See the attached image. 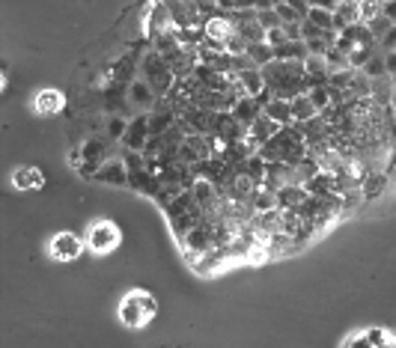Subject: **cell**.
I'll list each match as a JSON object with an SVG mask.
<instances>
[{
  "instance_id": "8fae6325",
  "label": "cell",
  "mask_w": 396,
  "mask_h": 348,
  "mask_svg": "<svg viewBox=\"0 0 396 348\" xmlns=\"http://www.w3.org/2000/svg\"><path fill=\"white\" fill-rule=\"evenodd\" d=\"M42 185H45V173L39 167H30V164L15 167V173H12V188L15 191H39Z\"/></svg>"
},
{
  "instance_id": "3957f363",
  "label": "cell",
  "mask_w": 396,
  "mask_h": 348,
  "mask_svg": "<svg viewBox=\"0 0 396 348\" xmlns=\"http://www.w3.org/2000/svg\"><path fill=\"white\" fill-rule=\"evenodd\" d=\"M117 316L125 327L131 330H140L146 327L155 316H158V297L152 292H146V289H135V292H128L123 301H120V310H117Z\"/></svg>"
},
{
  "instance_id": "d4e9b609",
  "label": "cell",
  "mask_w": 396,
  "mask_h": 348,
  "mask_svg": "<svg viewBox=\"0 0 396 348\" xmlns=\"http://www.w3.org/2000/svg\"><path fill=\"white\" fill-rule=\"evenodd\" d=\"M385 69H387V78L396 80V51H385Z\"/></svg>"
},
{
  "instance_id": "5b68a950",
  "label": "cell",
  "mask_w": 396,
  "mask_h": 348,
  "mask_svg": "<svg viewBox=\"0 0 396 348\" xmlns=\"http://www.w3.org/2000/svg\"><path fill=\"white\" fill-rule=\"evenodd\" d=\"M84 251H87L84 238L75 236V232H69V229L54 232L51 241H48V256H51L54 262H72V259H78Z\"/></svg>"
},
{
  "instance_id": "7402d4cb",
  "label": "cell",
  "mask_w": 396,
  "mask_h": 348,
  "mask_svg": "<svg viewBox=\"0 0 396 348\" xmlns=\"http://www.w3.org/2000/svg\"><path fill=\"white\" fill-rule=\"evenodd\" d=\"M256 21L266 27V30H274V27H283V21H280V15L274 6H266V9H256Z\"/></svg>"
},
{
  "instance_id": "e0dca14e",
  "label": "cell",
  "mask_w": 396,
  "mask_h": 348,
  "mask_svg": "<svg viewBox=\"0 0 396 348\" xmlns=\"http://www.w3.org/2000/svg\"><path fill=\"white\" fill-rule=\"evenodd\" d=\"M289 107H292V122H307V120H313V116H319L316 105L310 102L307 90H304V93H298L295 98H289Z\"/></svg>"
},
{
  "instance_id": "ffe728a7",
  "label": "cell",
  "mask_w": 396,
  "mask_h": 348,
  "mask_svg": "<svg viewBox=\"0 0 396 348\" xmlns=\"http://www.w3.org/2000/svg\"><path fill=\"white\" fill-rule=\"evenodd\" d=\"M307 21H313V24L322 27V30H334V12H331V9H325V6L310 4V9H307Z\"/></svg>"
},
{
  "instance_id": "6da1fadb",
  "label": "cell",
  "mask_w": 396,
  "mask_h": 348,
  "mask_svg": "<svg viewBox=\"0 0 396 348\" xmlns=\"http://www.w3.org/2000/svg\"><path fill=\"white\" fill-rule=\"evenodd\" d=\"M262 78H266V90L277 98H295L310 87L304 60H271L262 65Z\"/></svg>"
},
{
  "instance_id": "4fadbf2b",
  "label": "cell",
  "mask_w": 396,
  "mask_h": 348,
  "mask_svg": "<svg viewBox=\"0 0 396 348\" xmlns=\"http://www.w3.org/2000/svg\"><path fill=\"white\" fill-rule=\"evenodd\" d=\"M236 80H239L244 95H259L262 90H266V78H262L259 65H241V69L236 72Z\"/></svg>"
},
{
  "instance_id": "5bb4252c",
  "label": "cell",
  "mask_w": 396,
  "mask_h": 348,
  "mask_svg": "<svg viewBox=\"0 0 396 348\" xmlns=\"http://www.w3.org/2000/svg\"><path fill=\"white\" fill-rule=\"evenodd\" d=\"M307 196V188L301 181H286L274 191V200H277V209H298Z\"/></svg>"
},
{
  "instance_id": "44dd1931",
  "label": "cell",
  "mask_w": 396,
  "mask_h": 348,
  "mask_svg": "<svg viewBox=\"0 0 396 348\" xmlns=\"http://www.w3.org/2000/svg\"><path fill=\"white\" fill-rule=\"evenodd\" d=\"M125 128H128V120H125L123 113H110V116H108L105 131H108V137H110V140H123Z\"/></svg>"
},
{
  "instance_id": "83f0119b",
  "label": "cell",
  "mask_w": 396,
  "mask_h": 348,
  "mask_svg": "<svg viewBox=\"0 0 396 348\" xmlns=\"http://www.w3.org/2000/svg\"><path fill=\"white\" fill-rule=\"evenodd\" d=\"M393 51H396V48H393Z\"/></svg>"
},
{
  "instance_id": "d6986e66",
  "label": "cell",
  "mask_w": 396,
  "mask_h": 348,
  "mask_svg": "<svg viewBox=\"0 0 396 348\" xmlns=\"http://www.w3.org/2000/svg\"><path fill=\"white\" fill-rule=\"evenodd\" d=\"M307 95H310V102L316 105V110L322 113L325 107H331L334 105V98H331V87L328 84H313V87H307Z\"/></svg>"
},
{
  "instance_id": "52a82bcc",
  "label": "cell",
  "mask_w": 396,
  "mask_h": 348,
  "mask_svg": "<svg viewBox=\"0 0 396 348\" xmlns=\"http://www.w3.org/2000/svg\"><path fill=\"white\" fill-rule=\"evenodd\" d=\"M152 137V131H150V113H137L135 120H128V128H125V135H123V146L125 149H137V152H143L146 143H150Z\"/></svg>"
},
{
  "instance_id": "8992f818",
  "label": "cell",
  "mask_w": 396,
  "mask_h": 348,
  "mask_svg": "<svg viewBox=\"0 0 396 348\" xmlns=\"http://www.w3.org/2000/svg\"><path fill=\"white\" fill-rule=\"evenodd\" d=\"M63 107H66V95L57 90V87H45V90H39L36 95L30 98V110L36 113V116H57V113H63Z\"/></svg>"
},
{
  "instance_id": "277c9868",
  "label": "cell",
  "mask_w": 396,
  "mask_h": 348,
  "mask_svg": "<svg viewBox=\"0 0 396 348\" xmlns=\"http://www.w3.org/2000/svg\"><path fill=\"white\" fill-rule=\"evenodd\" d=\"M120 241H123L120 226L113 223V221H108V218L93 221L90 229H87V236H84V244H87V251L93 256H108V253H113L120 247Z\"/></svg>"
},
{
  "instance_id": "9c48e42d",
  "label": "cell",
  "mask_w": 396,
  "mask_h": 348,
  "mask_svg": "<svg viewBox=\"0 0 396 348\" xmlns=\"http://www.w3.org/2000/svg\"><path fill=\"white\" fill-rule=\"evenodd\" d=\"M277 128H283V125H277L274 120H269L266 113H259L256 120H254L251 125H247V137H244V140L251 143V146H254V152H256V149H259L262 143L271 140V137L277 135Z\"/></svg>"
},
{
  "instance_id": "cb8c5ba5",
  "label": "cell",
  "mask_w": 396,
  "mask_h": 348,
  "mask_svg": "<svg viewBox=\"0 0 396 348\" xmlns=\"http://www.w3.org/2000/svg\"><path fill=\"white\" fill-rule=\"evenodd\" d=\"M393 48H396V24H390L385 36L378 39V51H393Z\"/></svg>"
},
{
  "instance_id": "7a4b0ae2",
  "label": "cell",
  "mask_w": 396,
  "mask_h": 348,
  "mask_svg": "<svg viewBox=\"0 0 396 348\" xmlns=\"http://www.w3.org/2000/svg\"><path fill=\"white\" fill-rule=\"evenodd\" d=\"M164 211H167V221H170V226H173V232H176V238H185L188 232L206 218V209L194 200L191 188L179 191L173 200L164 203Z\"/></svg>"
},
{
  "instance_id": "ac0fdd59",
  "label": "cell",
  "mask_w": 396,
  "mask_h": 348,
  "mask_svg": "<svg viewBox=\"0 0 396 348\" xmlns=\"http://www.w3.org/2000/svg\"><path fill=\"white\" fill-rule=\"evenodd\" d=\"M360 72H364L370 80H385L387 78V69H385V51H372V57L360 65Z\"/></svg>"
},
{
  "instance_id": "484cf974",
  "label": "cell",
  "mask_w": 396,
  "mask_h": 348,
  "mask_svg": "<svg viewBox=\"0 0 396 348\" xmlns=\"http://www.w3.org/2000/svg\"><path fill=\"white\" fill-rule=\"evenodd\" d=\"M4 90H6V75L0 72V93H4Z\"/></svg>"
},
{
  "instance_id": "7c38bea8",
  "label": "cell",
  "mask_w": 396,
  "mask_h": 348,
  "mask_svg": "<svg viewBox=\"0 0 396 348\" xmlns=\"http://www.w3.org/2000/svg\"><path fill=\"white\" fill-rule=\"evenodd\" d=\"M128 102L135 107H140V110H152L155 102H158V95L150 87V80L143 78V80H131V84H128Z\"/></svg>"
},
{
  "instance_id": "4316f807",
  "label": "cell",
  "mask_w": 396,
  "mask_h": 348,
  "mask_svg": "<svg viewBox=\"0 0 396 348\" xmlns=\"http://www.w3.org/2000/svg\"><path fill=\"white\" fill-rule=\"evenodd\" d=\"M277 4H286V0H271V6H277Z\"/></svg>"
},
{
  "instance_id": "2e32d148",
  "label": "cell",
  "mask_w": 396,
  "mask_h": 348,
  "mask_svg": "<svg viewBox=\"0 0 396 348\" xmlns=\"http://www.w3.org/2000/svg\"><path fill=\"white\" fill-rule=\"evenodd\" d=\"M262 113L274 120L277 125H292V107H289V98H277L271 95L266 105H262Z\"/></svg>"
},
{
  "instance_id": "9a60e30c",
  "label": "cell",
  "mask_w": 396,
  "mask_h": 348,
  "mask_svg": "<svg viewBox=\"0 0 396 348\" xmlns=\"http://www.w3.org/2000/svg\"><path fill=\"white\" fill-rule=\"evenodd\" d=\"M229 113H233L241 125H251L256 116L262 113V102H259L256 95H239V102L233 105V110H229Z\"/></svg>"
},
{
  "instance_id": "30bf717a",
  "label": "cell",
  "mask_w": 396,
  "mask_h": 348,
  "mask_svg": "<svg viewBox=\"0 0 396 348\" xmlns=\"http://www.w3.org/2000/svg\"><path fill=\"white\" fill-rule=\"evenodd\" d=\"M343 345H372V348H382V345H396V337H390L385 327H367L364 334H358V337H345Z\"/></svg>"
},
{
  "instance_id": "603a6c76",
  "label": "cell",
  "mask_w": 396,
  "mask_h": 348,
  "mask_svg": "<svg viewBox=\"0 0 396 348\" xmlns=\"http://www.w3.org/2000/svg\"><path fill=\"white\" fill-rule=\"evenodd\" d=\"M390 24H393V21L387 19V15H378V19H372V21L367 24V30L372 33V36H375V39H382V36H385V33H387V27H390Z\"/></svg>"
},
{
  "instance_id": "ba28073f",
  "label": "cell",
  "mask_w": 396,
  "mask_h": 348,
  "mask_svg": "<svg viewBox=\"0 0 396 348\" xmlns=\"http://www.w3.org/2000/svg\"><path fill=\"white\" fill-rule=\"evenodd\" d=\"M95 181H102V185H117V188H125L128 185V167H125V161L123 158H108L102 167H98L93 173Z\"/></svg>"
}]
</instances>
